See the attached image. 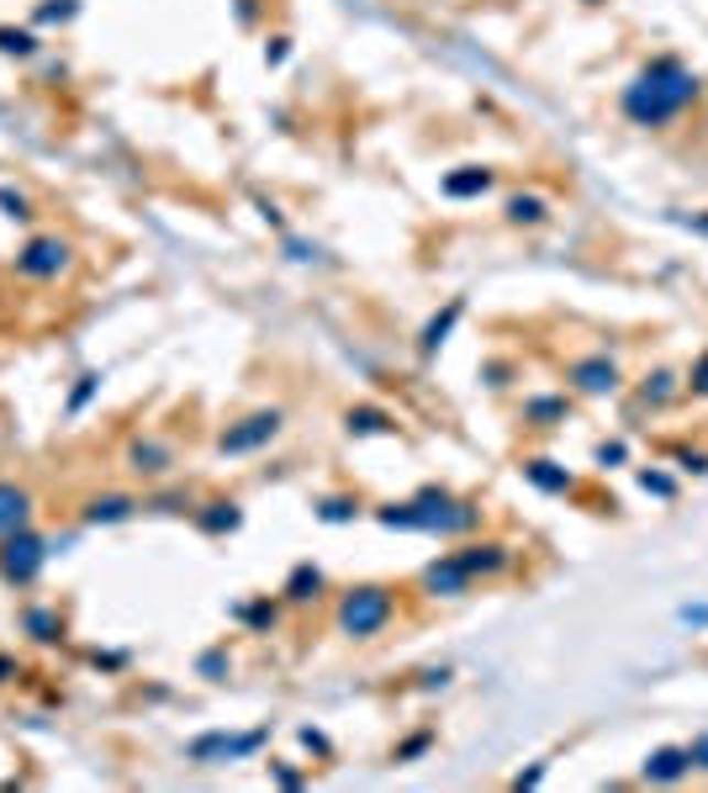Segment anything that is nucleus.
Here are the masks:
<instances>
[{"label":"nucleus","instance_id":"34","mask_svg":"<svg viewBox=\"0 0 708 793\" xmlns=\"http://www.w3.org/2000/svg\"><path fill=\"white\" fill-rule=\"evenodd\" d=\"M286 58H291V37H281V32H275V37L264 43V64H270V69H281Z\"/></svg>","mask_w":708,"mask_h":793},{"label":"nucleus","instance_id":"5","mask_svg":"<svg viewBox=\"0 0 708 793\" xmlns=\"http://www.w3.org/2000/svg\"><path fill=\"white\" fill-rule=\"evenodd\" d=\"M48 561H53V540L37 524H26L0 540V582L17 587V593H22V587H37L43 572H48Z\"/></svg>","mask_w":708,"mask_h":793},{"label":"nucleus","instance_id":"25","mask_svg":"<svg viewBox=\"0 0 708 793\" xmlns=\"http://www.w3.org/2000/svg\"><path fill=\"white\" fill-rule=\"evenodd\" d=\"M196 492L190 487H164V492H143V513H190Z\"/></svg>","mask_w":708,"mask_h":793},{"label":"nucleus","instance_id":"28","mask_svg":"<svg viewBox=\"0 0 708 793\" xmlns=\"http://www.w3.org/2000/svg\"><path fill=\"white\" fill-rule=\"evenodd\" d=\"M79 17V0H37L32 6V26L43 32V26H69Z\"/></svg>","mask_w":708,"mask_h":793},{"label":"nucleus","instance_id":"38","mask_svg":"<svg viewBox=\"0 0 708 793\" xmlns=\"http://www.w3.org/2000/svg\"><path fill=\"white\" fill-rule=\"evenodd\" d=\"M677 619H683V624H693V630H708V604H687V608H677Z\"/></svg>","mask_w":708,"mask_h":793},{"label":"nucleus","instance_id":"17","mask_svg":"<svg viewBox=\"0 0 708 793\" xmlns=\"http://www.w3.org/2000/svg\"><path fill=\"white\" fill-rule=\"evenodd\" d=\"M466 317V296H449L445 302V313H434L428 323H423V334H418V355H439L445 349V339L455 334V323Z\"/></svg>","mask_w":708,"mask_h":793},{"label":"nucleus","instance_id":"1","mask_svg":"<svg viewBox=\"0 0 708 793\" xmlns=\"http://www.w3.org/2000/svg\"><path fill=\"white\" fill-rule=\"evenodd\" d=\"M704 96V85L698 75L687 69L683 58H651L640 75L624 85V96H619V111L630 117L634 128H666L672 117H683L687 106Z\"/></svg>","mask_w":708,"mask_h":793},{"label":"nucleus","instance_id":"44","mask_svg":"<svg viewBox=\"0 0 708 793\" xmlns=\"http://www.w3.org/2000/svg\"><path fill=\"white\" fill-rule=\"evenodd\" d=\"M275 783H286V789H296V783H307V772H291V767H275Z\"/></svg>","mask_w":708,"mask_h":793},{"label":"nucleus","instance_id":"19","mask_svg":"<svg viewBox=\"0 0 708 793\" xmlns=\"http://www.w3.org/2000/svg\"><path fill=\"white\" fill-rule=\"evenodd\" d=\"M524 476L540 487V492H555V498H566V492H577V476L560 471L555 460H545V455H529L524 460Z\"/></svg>","mask_w":708,"mask_h":793},{"label":"nucleus","instance_id":"13","mask_svg":"<svg viewBox=\"0 0 708 793\" xmlns=\"http://www.w3.org/2000/svg\"><path fill=\"white\" fill-rule=\"evenodd\" d=\"M418 587L428 593V598H466V593H476L471 572L455 561V551L439 555V561H428V566L418 572Z\"/></svg>","mask_w":708,"mask_h":793},{"label":"nucleus","instance_id":"21","mask_svg":"<svg viewBox=\"0 0 708 793\" xmlns=\"http://www.w3.org/2000/svg\"><path fill=\"white\" fill-rule=\"evenodd\" d=\"M502 217H508L513 228H540V222L551 217V202H545V196H534V191H519V196H508V202H502Z\"/></svg>","mask_w":708,"mask_h":793},{"label":"nucleus","instance_id":"20","mask_svg":"<svg viewBox=\"0 0 708 793\" xmlns=\"http://www.w3.org/2000/svg\"><path fill=\"white\" fill-rule=\"evenodd\" d=\"M43 53V32L26 22V26H17V22H0V58H37Z\"/></svg>","mask_w":708,"mask_h":793},{"label":"nucleus","instance_id":"18","mask_svg":"<svg viewBox=\"0 0 708 793\" xmlns=\"http://www.w3.org/2000/svg\"><path fill=\"white\" fill-rule=\"evenodd\" d=\"M687 772H693L687 746H661V751L645 757V783H683Z\"/></svg>","mask_w":708,"mask_h":793},{"label":"nucleus","instance_id":"11","mask_svg":"<svg viewBox=\"0 0 708 793\" xmlns=\"http://www.w3.org/2000/svg\"><path fill=\"white\" fill-rule=\"evenodd\" d=\"M455 561L471 572V582H492V577H502V572H513L519 551H513L508 540H466V545L455 551Z\"/></svg>","mask_w":708,"mask_h":793},{"label":"nucleus","instance_id":"31","mask_svg":"<svg viewBox=\"0 0 708 793\" xmlns=\"http://www.w3.org/2000/svg\"><path fill=\"white\" fill-rule=\"evenodd\" d=\"M428 746H434V730H413L407 740H396V746H392V762L396 767L418 762V757H428Z\"/></svg>","mask_w":708,"mask_h":793},{"label":"nucleus","instance_id":"37","mask_svg":"<svg viewBox=\"0 0 708 793\" xmlns=\"http://www.w3.org/2000/svg\"><path fill=\"white\" fill-rule=\"evenodd\" d=\"M640 487H645V492H656V498H672V492H677V487H672L661 471H640Z\"/></svg>","mask_w":708,"mask_h":793},{"label":"nucleus","instance_id":"8","mask_svg":"<svg viewBox=\"0 0 708 793\" xmlns=\"http://www.w3.org/2000/svg\"><path fill=\"white\" fill-rule=\"evenodd\" d=\"M181 466V445L164 439V434H132L122 445V471L138 481H170Z\"/></svg>","mask_w":708,"mask_h":793},{"label":"nucleus","instance_id":"39","mask_svg":"<svg viewBox=\"0 0 708 793\" xmlns=\"http://www.w3.org/2000/svg\"><path fill=\"white\" fill-rule=\"evenodd\" d=\"M687 757H693V772H708V730H704V736H693Z\"/></svg>","mask_w":708,"mask_h":793},{"label":"nucleus","instance_id":"10","mask_svg":"<svg viewBox=\"0 0 708 793\" xmlns=\"http://www.w3.org/2000/svg\"><path fill=\"white\" fill-rule=\"evenodd\" d=\"M17 630H22L26 645L58 651V645H69V613L58 604H22L17 608Z\"/></svg>","mask_w":708,"mask_h":793},{"label":"nucleus","instance_id":"26","mask_svg":"<svg viewBox=\"0 0 708 793\" xmlns=\"http://www.w3.org/2000/svg\"><path fill=\"white\" fill-rule=\"evenodd\" d=\"M101 381H106L101 370H85V376H75V387H69V397H64V413H69V419H79V413H85V408L101 397Z\"/></svg>","mask_w":708,"mask_h":793},{"label":"nucleus","instance_id":"23","mask_svg":"<svg viewBox=\"0 0 708 793\" xmlns=\"http://www.w3.org/2000/svg\"><path fill=\"white\" fill-rule=\"evenodd\" d=\"M566 397H529L524 408H519V419L529 423V428H560L566 423Z\"/></svg>","mask_w":708,"mask_h":793},{"label":"nucleus","instance_id":"6","mask_svg":"<svg viewBox=\"0 0 708 793\" xmlns=\"http://www.w3.org/2000/svg\"><path fill=\"white\" fill-rule=\"evenodd\" d=\"M270 730H207V736H196L185 746V762L196 767H228V762H249V757H260Z\"/></svg>","mask_w":708,"mask_h":793},{"label":"nucleus","instance_id":"9","mask_svg":"<svg viewBox=\"0 0 708 793\" xmlns=\"http://www.w3.org/2000/svg\"><path fill=\"white\" fill-rule=\"evenodd\" d=\"M143 513V498L138 492H122V487H106V492H85L75 508V519L85 529H111V524H128Z\"/></svg>","mask_w":708,"mask_h":793},{"label":"nucleus","instance_id":"42","mask_svg":"<svg viewBox=\"0 0 708 793\" xmlns=\"http://www.w3.org/2000/svg\"><path fill=\"white\" fill-rule=\"evenodd\" d=\"M302 746H307V751H317V757H328V740L317 736V730H302Z\"/></svg>","mask_w":708,"mask_h":793},{"label":"nucleus","instance_id":"16","mask_svg":"<svg viewBox=\"0 0 708 793\" xmlns=\"http://www.w3.org/2000/svg\"><path fill=\"white\" fill-rule=\"evenodd\" d=\"M498 185V170H487V164H460V170H449L439 191H445L449 202H476V196H487Z\"/></svg>","mask_w":708,"mask_h":793},{"label":"nucleus","instance_id":"12","mask_svg":"<svg viewBox=\"0 0 708 793\" xmlns=\"http://www.w3.org/2000/svg\"><path fill=\"white\" fill-rule=\"evenodd\" d=\"M566 381H571L577 392H587V397H608V392L624 387V370L613 366L608 355H577V360L566 366Z\"/></svg>","mask_w":708,"mask_h":793},{"label":"nucleus","instance_id":"33","mask_svg":"<svg viewBox=\"0 0 708 793\" xmlns=\"http://www.w3.org/2000/svg\"><path fill=\"white\" fill-rule=\"evenodd\" d=\"M22 677H26V661L17 656V651H0V687L22 683Z\"/></svg>","mask_w":708,"mask_h":793},{"label":"nucleus","instance_id":"3","mask_svg":"<svg viewBox=\"0 0 708 793\" xmlns=\"http://www.w3.org/2000/svg\"><path fill=\"white\" fill-rule=\"evenodd\" d=\"M402 598L386 582H360V587H344L339 604H334V630L344 640H381L396 624Z\"/></svg>","mask_w":708,"mask_h":793},{"label":"nucleus","instance_id":"41","mask_svg":"<svg viewBox=\"0 0 708 793\" xmlns=\"http://www.w3.org/2000/svg\"><path fill=\"white\" fill-rule=\"evenodd\" d=\"M260 22V6L254 0H238V26H254Z\"/></svg>","mask_w":708,"mask_h":793},{"label":"nucleus","instance_id":"30","mask_svg":"<svg viewBox=\"0 0 708 793\" xmlns=\"http://www.w3.org/2000/svg\"><path fill=\"white\" fill-rule=\"evenodd\" d=\"M317 519H323V524H349V519H360V498H349V492L317 498Z\"/></svg>","mask_w":708,"mask_h":793},{"label":"nucleus","instance_id":"40","mask_svg":"<svg viewBox=\"0 0 708 793\" xmlns=\"http://www.w3.org/2000/svg\"><path fill=\"white\" fill-rule=\"evenodd\" d=\"M449 677H455V672H449V666H428V672H423V693H434V687H449Z\"/></svg>","mask_w":708,"mask_h":793},{"label":"nucleus","instance_id":"29","mask_svg":"<svg viewBox=\"0 0 708 793\" xmlns=\"http://www.w3.org/2000/svg\"><path fill=\"white\" fill-rule=\"evenodd\" d=\"M0 217H6V222H32V217H37V202L26 196L22 185H0Z\"/></svg>","mask_w":708,"mask_h":793},{"label":"nucleus","instance_id":"14","mask_svg":"<svg viewBox=\"0 0 708 793\" xmlns=\"http://www.w3.org/2000/svg\"><path fill=\"white\" fill-rule=\"evenodd\" d=\"M26 524H37V492L17 476H0V540Z\"/></svg>","mask_w":708,"mask_h":793},{"label":"nucleus","instance_id":"24","mask_svg":"<svg viewBox=\"0 0 708 793\" xmlns=\"http://www.w3.org/2000/svg\"><path fill=\"white\" fill-rule=\"evenodd\" d=\"M344 428H349V434H392L396 419L386 408H375V402H355V408L344 413Z\"/></svg>","mask_w":708,"mask_h":793},{"label":"nucleus","instance_id":"7","mask_svg":"<svg viewBox=\"0 0 708 793\" xmlns=\"http://www.w3.org/2000/svg\"><path fill=\"white\" fill-rule=\"evenodd\" d=\"M281 428H286V408H254V413L233 419L222 434H217V455H228V460H238V455H254V449L275 445V439H281Z\"/></svg>","mask_w":708,"mask_h":793},{"label":"nucleus","instance_id":"4","mask_svg":"<svg viewBox=\"0 0 708 793\" xmlns=\"http://www.w3.org/2000/svg\"><path fill=\"white\" fill-rule=\"evenodd\" d=\"M79 264V249L69 233H26L11 254V275L26 281V286H58L69 281Z\"/></svg>","mask_w":708,"mask_h":793},{"label":"nucleus","instance_id":"27","mask_svg":"<svg viewBox=\"0 0 708 793\" xmlns=\"http://www.w3.org/2000/svg\"><path fill=\"white\" fill-rule=\"evenodd\" d=\"M238 619L249 624V634L275 630V624H281V598H254V604H243V608H238Z\"/></svg>","mask_w":708,"mask_h":793},{"label":"nucleus","instance_id":"15","mask_svg":"<svg viewBox=\"0 0 708 793\" xmlns=\"http://www.w3.org/2000/svg\"><path fill=\"white\" fill-rule=\"evenodd\" d=\"M190 524L201 529L207 540H228V534L243 524V502H238V498H196V508H190Z\"/></svg>","mask_w":708,"mask_h":793},{"label":"nucleus","instance_id":"43","mask_svg":"<svg viewBox=\"0 0 708 793\" xmlns=\"http://www.w3.org/2000/svg\"><path fill=\"white\" fill-rule=\"evenodd\" d=\"M540 778H545V767H529V772H519V778H513V789H534Z\"/></svg>","mask_w":708,"mask_h":793},{"label":"nucleus","instance_id":"36","mask_svg":"<svg viewBox=\"0 0 708 793\" xmlns=\"http://www.w3.org/2000/svg\"><path fill=\"white\" fill-rule=\"evenodd\" d=\"M687 392H693V397H708V349L698 355V366H693V376H687Z\"/></svg>","mask_w":708,"mask_h":793},{"label":"nucleus","instance_id":"2","mask_svg":"<svg viewBox=\"0 0 708 793\" xmlns=\"http://www.w3.org/2000/svg\"><path fill=\"white\" fill-rule=\"evenodd\" d=\"M481 502L476 498H455L445 487H423L418 498L407 502H381L375 508V524L386 529H407V534H439V540H460L481 529Z\"/></svg>","mask_w":708,"mask_h":793},{"label":"nucleus","instance_id":"32","mask_svg":"<svg viewBox=\"0 0 708 793\" xmlns=\"http://www.w3.org/2000/svg\"><path fill=\"white\" fill-rule=\"evenodd\" d=\"M233 672V656H228V645H217V651H207V656L196 661V677H207V683H222Z\"/></svg>","mask_w":708,"mask_h":793},{"label":"nucleus","instance_id":"35","mask_svg":"<svg viewBox=\"0 0 708 793\" xmlns=\"http://www.w3.org/2000/svg\"><path fill=\"white\" fill-rule=\"evenodd\" d=\"M90 661L101 666V672H128V651H90Z\"/></svg>","mask_w":708,"mask_h":793},{"label":"nucleus","instance_id":"22","mask_svg":"<svg viewBox=\"0 0 708 793\" xmlns=\"http://www.w3.org/2000/svg\"><path fill=\"white\" fill-rule=\"evenodd\" d=\"M281 598H286V604H317V598H323V572H317L313 561H302V566H296V572H291L286 577V587H281Z\"/></svg>","mask_w":708,"mask_h":793}]
</instances>
